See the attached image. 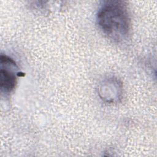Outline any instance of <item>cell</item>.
<instances>
[{
    "label": "cell",
    "mask_w": 157,
    "mask_h": 157,
    "mask_svg": "<svg viewBox=\"0 0 157 157\" xmlns=\"http://www.w3.org/2000/svg\"><path fill=\"white\" fill-rule=\"evenodd\" d=\"M96 21L101 32L113 41H122L129 34L130 18L124 1L103 2L98 11Z\"/></svg>",
    "instance_id": "6da1fadb"
},
{
    "label": "cell",
    "mask_w": 157,
    "mask_h": 157,
    "mask_svg": "<svg viewBox=\"0 0 157 157\" xmlns=\"http://www.w3.org/2000/svg\"><path fill=\"white\" fill-rule=\"evenodd\" d=\"M0 60L1 91L10 93L17 85V76L19 75L18 68L15 61L7 55H1Z\"/></svg>",
    "instance_id": "7a4b0ae2"
},
{
    "label": "cell",
    "mask_w": 157,
    "mask_h": 157,
    "mask_svg": "<svg viewBox=\"0 0 157 157\" xmlns=\"http://www.w3.org/2000/svg\"><path fill=\"white\" fill-rule=\"evenodd\" d=\"M121 90V83L117 79L112 78L101 84L99 94L101 98L107 102H113L120 98Z\"/></svg>",
    "instance_id": "3957f363"
}]
</instances>
